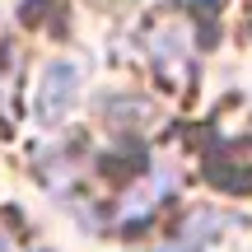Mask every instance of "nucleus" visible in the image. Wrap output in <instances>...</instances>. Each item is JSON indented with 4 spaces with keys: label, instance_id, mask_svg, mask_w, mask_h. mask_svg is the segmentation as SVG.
<instances>
[{
    "label": "nucleus",
    "instance_id": "1",
    "mask_svg": "<svg viewBox=\"0 0 252 252\" xmlns=\"http://www.w3.org/2000/svg\"><path fill=\"white\" fill-rule=\"evenodd\" d=\"M75 89H80V70L70 61H52L47 75H42V94H37V117L47 126L61 122L70 112V103H75Z\"/></svg>",
    "mask_w": 252,
    "mask_h": 252
},
{
    "label": "nucleus",
    "instance_id": "2",
    "mask_svg": "<svg viewBox=\"0 0 252 252\" xmlns=\"http://www.w3.org/2000/svg\"><path fill=\"white\" fill-rule=\"evenodd\" d=\"M0 252H5V243H0Z\"/></svg>",
    "mask_w": 252,
    "mask_h": 252
}]
</instances>
